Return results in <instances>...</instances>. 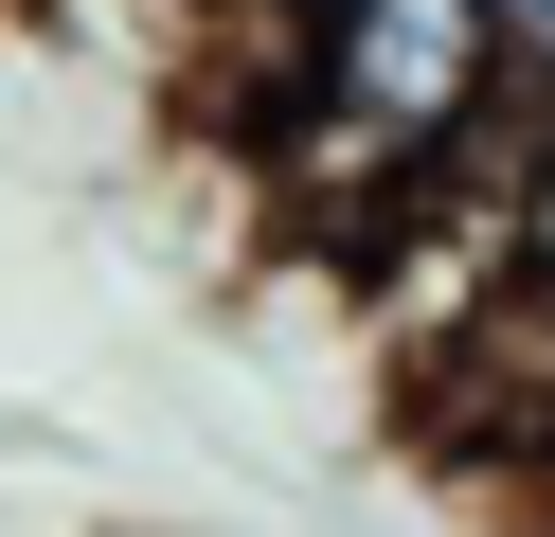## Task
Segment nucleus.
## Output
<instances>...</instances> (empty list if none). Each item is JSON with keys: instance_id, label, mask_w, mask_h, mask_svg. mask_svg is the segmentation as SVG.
I'll return each instance as SVG.
<instances>
[{"instance_id": "nucleus-1", "label": "nucleus", "mask_w": 555, "mask_h": 537, "mask_svg": "<svg viewBox=\"0 0 555 537\" xmlns=\"http://www.w3.org/2000/svg\"><path fill=\"white\" fill-rule=\"evenodd\" d=\"M519 90H538V36L502 0H340V18L269 36V72H251V197L323 215V233H376Z\"/></svg>"}, {"instance_id": "nucleus-4", "label": "nucleus", "mask_w": 555, "mask_h": 537, "mask_svg": "<svg viewBox=\"0 0 555 537\" xmlns=\"http://www.w3.org/2000/svg\"><path fill=\"white\" fill-rule=\"evenodd\" d=\"M502 18H519V36H538V72H555V0H502Z\"/></svg>"}, {"instance_id": "nucleus-3", "label": "nucleus", "mask_w": 555, "mask_h": 537, "mask_svg": "<svg viewBox=\"0 0 555 537\" xmlns=\"http://www.w3.org/2000/svg\"><path fill=\"white\" fill-rule=\"evenodd\" d=\"M233 36H305V18H340V0H216Z\"/></svg>"}, {"instance_id": "nucleus-2", "label": "nucleus", "mask_w": 555, "mask_h": 537, "mask_svg": "<svg viewBox=\"0 0 555 537\" xmlns=\"http://www.w3.org/2000/svg\"><path fill=\"white\" fill-rule=\"evenodd\" d=\"M502 251H519V286L555 305V72L519 90V179H502Z\"/></svg>"}]
</instances>
